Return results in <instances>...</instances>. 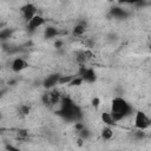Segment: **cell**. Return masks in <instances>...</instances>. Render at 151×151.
<instances>
[{
  "label": "cell",
  "mask_w": 151,
  "mask_h": 151,
  "mask_svg": "<svg viewBox=\"0 0 151 151\" xmlns=\"http://www.w3.org/2000/svg\"><path fill=\"white\" fill-rule=\"evenodd\" d=\"M132 105L129 104L124 98L122 97H116L113 98L112 100V104H111V116L112 118L114 119V122H120L123 120L124 118L129 117L131 113H132Z\"/></svg>",
  "instance_id": "cell-1"
},
{
  "label": "cell",
  "mask_w": 151,
  "mask_h": 151,
  "mask_svg": "<svg viewBox=\"0 0 151 151\" xmlns=\"http://www.w3.org/2000/svg\"><path fill=\"white\" fill-rule=\"evenodd\" d=\"M150 123H151V120H150L149 116H147L145 112H143V111H137V112L134 113L133 125H134V127H136L137 130H139V131H145L146 129L150 127Z\"/></svg>",
  "instance_id": "cell-2"
},
{
  "label": "cell",
  "mask_w": 151,
  "mask_h": 151,
  "mask_svg": "<svg viewBox=\"0 0 151 151\" xmlns=\"http://www.w3.org/2000/svg\"><path fill=\"white\" fill-rule=\"evenodd\" d=\"M78 76L83 79L84 83H87V84H92V83H94L96 79H97L96 71H94L92 67H86L85 65H80Z\"/></svg>",
  "instance_id": "cell-3"
},
{
  "label": "cell",
  "mask_w": 151,
  "mask_h": 151,
  "mask_svg": "<svg viewBox=\"0 0 151 151\" xmlns=\"http://www.w3.org/2000/svg\"><path fill=\"white\" fill-rule=\"evenodd\" d=\"M45 21H46V20H45V18H44L42 15L37 14V15H34V17L27 22V29L31 31V32H33V31L40 28L41 26H44V25H45Z\"/></svg>",
  "instance_id": "cell-4"
},
{
  "label": "cell",
  "mask_w": 151,
  "mask_h": 151,
  "mask_svg": "<svg viewBox=\"0 0 151 151\" xmlns=\"http://www.w3.org/2000/svg\"><path fill=\"white\" fill-rule=\"evenodd\" d=\"M27 67H28V63L24 58H20V57L13 59V61L11 63V70L14 73H20L24 70H26Z\"/></svg>",
  "instance_id": "cell-5"
},
{
  "label": "cell",
  "mask_w": 151,
  "mask_h": 151,
  "mask_svg": "<svg viewBox=\"0 0 151 151\" xmlns=\"http://www.w3.org/2000/svg\"><path fill=\"white\" fill-rule=\"evenodd\" d=\"M21 14H22V18L26 20V22H28L34 15H37V7L35 5L33 4H26L22 8H21Z\"/></svg>",
  "instance_id": "cell-6"
},
{
  "label": "cell",
  "mask_w": 151,
  "mask_h": 151,
  "mask_svg": "<svg viewBox=\"0 0 151 151\" xmlns=\"http://www.w3.org/2000/svg\"><path fill=\"white\" fill-rule=\"evenodd\" d=\"M59 78H60V74H59V73H52V74H48V76L44 79V81H42L44 87L47 88V90L53 88L54 86L58 85V83H59Z\"/></svg>",
  "instance_id": "cell-7"
},
{
  "label": "cell",
  "mask_w": 151,
  "mask_h": 151,
  "mask_svg": "<svg viewBox=\"0 0 151 151\" xmlns=\"http://www.w3.org/2000/svg\"><path fill=\"white\" fill-rule=\"evenodd\" d=\"M100 119H101V122L105 124V126H114L117 123L114 122V119L112 118V116H111V113H110V111H104L101 114H100Z\"/></svg>",
  "instance_id": "cell-8"
},
{
  "label": "cell",
  "mask_w": 151,
  "mask_h": 151,
  "mask_svg": "<svg viewBox=\"0 0 151 151\" xmlns=\"http://www.w3.org/2000/svg\"><path fill=\"white\" fill-rule=\"evenodd\" d=\"M100 136L104 140H111L113 138V130L111 126H104L101 129V132H100Z\"/></svg>",
  "instance_id": "cell-9"
},
{
  "label": "cell",
  "mask_w": 151,
  "mask_h": 151,
  "mask_svg": "<svg viewBox=\"0 0 151 151\" xmlns=\"http://www.w3.org/2000/svg\"><path fill=\"white\" fill-rule=\"evenodd\" d=\"M57 35H58V29H57L55 27H51V26H48V27L45 28V37H46L47 39L55 38Z\"/></svg>",
  "instance_id": "cell-10"
},
{
  "label": "cell",
  "mask_w": 151,
  "mask_h": 151,
  "mask_svg": "<svg viewBox=\"0 0 151 151\" xmlns=\"http://www.w3.org/2000/svg\"><path fill=\"white\" fill-rule=\"evenodd\" d=\"M73 77L74 76H70V74H65V76H61L60 74V78H59V83H58V85H68L70 83H71V80L73 79Z\"/></svg>",
  "instance_id": "cell-11"
},
{
  "label": "cell",
  "mask_w": 151,
  "mask_h": 151,
  "mask_svg": "<svg viewBox=\"0 0 151 151\" xmlns=\"http://www.w3.org/2000/svg\"><path fill=\"white\" fill-rule=\"evenodd\" d=\"M111 14L113 17H116V18H124V17H126V12L124 9H122V8H112L111 9Z\"/></svg>",
  "instance_id": "cell-12"
},
{
  "label": "cell",
  "mask_w": 151,
  "mask_h": 151,
  "mask_svg": "<svg viewBox=\"0 0 151 151\" xmlns=\"http://www.w3.org/2000/svg\"><path fill=\"white\" fill-rule=\"evenodd\" d=\"M85 33V27L83 25H76L74 28H73V34L77 35V37H80Z\"/></svg>",
  "instance_id": "cell-13"
},
{
  "label": "cell",
  "mask_w": 151,
  "mask_h": 151,
  "mask_svg": "<svg viewBox=\"0 0 151 151\" xmlns=\"http://www.w3.org/2000/svg\"><path fill=\"white\" fill-rule=\"evenodd\" d=\"M83 83H84V81H83V79H81L79 76H74L73 79L71 80V83H70L68 85H70V86H80Z\"/></svg>",
  "instance_id": "cell-14"
},
{
  "label": "cell",
  "mask_w": 151,
  "mask_h": 151,
  "mask_svg": "<svg viewBox=\"0 0 151 151\" xmlns=\"http://www.w3.org/2000/svg\"><path fill=\"white\" fill-rule=\"evenodd\" d=\"M12 34V31L9 28H5L0 31V39H8Z\"/></svg>",
  "instance_id": "cell-15"
},
{
  "label": "cell",
  "mask_w": 151,
  "mask_h": 151,
  "mask_svg": "<svg viewBox=\"0 0 151 151\" xmlns=\"http://www.w3.org/2000/svg\"><path fill=\"white\" fill-rule=\"evenodd\" d=\"M19 109H20V113L24 114V116H27L29 113V111H31L29 106H27V105H21Z\"/></svg>",
  "instance_id": "cell-16"
},
{
  "label": "cell",
  "mask_w": 151,
  "mask_h": 151,
  "mask_svg": "<svg viewBox=\"0 0 151 151\" xmlns=\"http://www.w3.org/2000/svg\"><path fill=\"white\" fill-rule=\"evenodd\" d=\"M7 151H22L21 149H19L18 146H14V145H7Z\"/></svg>",
  "instance_id": "cell-17"
},
{
  "label": "cell",
  "mask_w": 151,
  "mask_h": 151,
  "mask_svg": "<svg viewBox=\"0 0 151 151\" xmlns=\"http://www.w3.org/2000/svg\"><path fill=\"white\" fill-rule=\"evenodd\" d=\"M99 103H100V100H99V98H97V97H94V98L92 99V105H93L94 107H98V106H99Z\"/></svg>",
  "instance_id": "cell-18"
},
{
  "label": "cell",
  "mask_w": 151,
  "mask_h": 151,
  "mask_svg": "<svg viewBox=\"0 0 151 151\" xmlns=\"http://www.w3.org/2000/svg\"><path fill=\"white\" fill-rule=\"evenodd\" d=\"M54 45H55V47H60V46H61V45H63V42H61V41H59V40H58V41H55V44H54Z\"/></svg>",
  "instance_id": "cell-19"
},
{
  "label": "cell",
  "mask_w": 151,
  "mask_h": 151,
  "mask_svg": "<svg viewBox=\"0 0 151 151\" xmlns=\"http://www.w3.org/2000/svg\"><path fill=\"white\" fill-rule=\"evenodd\" d=\"M0 96H1V94H0Z\"/></svg>",
  "instance_id": "cell-20"
}]
</instances>
